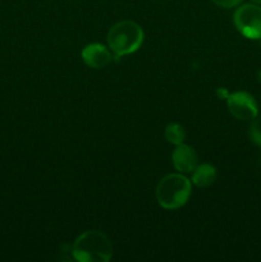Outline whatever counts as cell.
<instances>
[{
    "label": "cell",
    "mask_w": 261,
    "mask_h": 262,
    "mask_svg": "<svg viewBox=\"0 0 261 262\" xmlns=\"http://www.w3.org/2000/svg\"><path fill=\"white\" fill-rule=\"evenodd\" d=\"M251 140L261 147V117H256L250 127Z\"/></svg>",
    "instance_id": "cell-10"
},
{
    "label": "cell",
    "mask_w": 261,
    "mask_h": 262,
    "mask_svg": "<svg viewBox=\"0 0 261 262\" xmlns=\"http://www.w3.org/2000/svg\"><path fill=\"white\" fill-rule=\"evenodd\" d=\"M234 26L242 36L250 40L261 38L260 4H243L234 12Z\"/></svg>",
    "instance_id": "cell-4"
},
{
    "label": "cell",
    "mask_w": 261,
    "mask_h": 262,
    "mask_svg": "<svg viewBox=\"0 0 261 262\" xmlns=\"http://www.w3.org/2000/svg\"><path fill=\"white\" fill-rule=\"evenodd\" d=\"M73 258L79 262H107L113 256L109 238L97 230H89L79 235L72 246Z\"/></svg>",
    "instance_id": "cell-1"
},
{
    "label": "cell",
    "mask_w": 261,
    "mask_h": 262,
    "mask_svg": "<svg viewBox=\"0 0 261 262\" xmlns=\"http://www.w3.org/2000/svg\"><path fill=\"white\" fill-rule=\"evenodd\" d=\"M197 154L189 146L181 143L177 145L176 150L171 154L173 165L179 173H192L197 166Z\"/></svg>",
    "instance_id": "cell-7"
},
{
    "label": "cell",
    "mask_w": 261,
    "mask_h": 262,
    "mask_svg": "<svg viewBox=\"0 0 261 262\" xmlns=\"http://www.w3.org/2000/svg\"><path fill=\"white\" fill-rule=\"evenodd\" d=\"M216 176L215 166L210 165V164H202V165L196 166L194 170L192 171V182L194 186L200 187V188H206L214 183Z\"/></svg>",
    "instance_id": "cell-8"
},
{
    "label": "cell",
    "mask_w": 261,
    "mask_h": 262,
    "mask_svg": "<svg viewBox=\"0 0 261 262\" xmlns=\"http://www.w3.org/2000/svg\"><path fill=\"white\" fill-rule=\"evenodd\" d=\"M81 56L84 64L94 69L104 68L112 61V54L101 43H90L84 46Z\"/></svg>",
    "instance_id": "cell-6"
},
{
    "label": "cell",
    "mask_w": 261,
    "mask_h": 262,
    "mask_svg": "<svg viewBox=\"0 0 261 262\" xmlns=\"http://www.w3.org/2000/svg\"><path fill=\"white\" fill-rule=\"evenodd\" d=\"M142 42V28L133 20H120L107 32V45L117 59L136 53Z\"/></svg>",
    "instance_id": "cell-2"
},
{
    "label": "cell",
    "mask_w": 261,
    "mask_h": 262,
    "mask_svg": "<svg viewBox=\"0 0 261 262\" xmlns=\"http://www.w3.org/2000/svg\"><path fill=\"white\" fill-rule=\"evenodd\" d=\"M227 104L230 114L240 120H253L258 115L257 104L247 92L238 91L228 95Z\"/></svg>",
    "instance_id": "cell-5"
},
{
    "label": "cell",
    "mask_w": 261,
    "mask_h": 262,
    "mask_svg": "<svg viewBox=\"0 0 261 262\" xmlns=\"http://www.w3.org/2000/svg\"><path fill=\"white\" fill-rule=\"evenodd\" d=\"M211 2L216 4L217 7L224 8V9H230V8L240 5L242 0H211Z\"/></svg>",
    "instance_id": "cell-11"
},
{
    "label": "cell",
    "mask_w": 261,
    "mask_h": 262,
    "mask_svg": "<svg viewBox=\"0 0 261 262\" xmlns=\"http://www.w3.org/2000/svg\"><path fill=\"white\" fill-rule=\"evenodd\" d=\"M166 141L171 145H181L183 143L184 138H186V130L178 123H170V124L166 125L165 132H164Z\"/></svg>",
    "instance_id": "cell-9"
},
{
    "label": "cell",
    "mask_w": 261,
    "mask_h": 262,
    "mask_svg": "<svg viewBox=\"0 0 261 262\" xmlns=\"http://www.w3.org/2000/svg\"><path fill=\"white\" fill-rule=\"evenodd\" d=\"M252 3H255V4H261V0H251Z\"/></svg>",
    "instance_id": "cell-12"
},
{
    "label": "cell",
    "mask_w": 261,
    "mask_h": 262,
    "mask_svg": "<svg viewBox=\"0 0 261 262\" xmlns=\"http://www.w3.org/2000/svg\"><path fill=\"white\" fill-rule=\"evenodd\" d=\"M191 196V182L182 174H168L156 187V200L166 210L184 206Z\"/></svg>",
    "instance_id": "cell-3"
}]
</instances>
